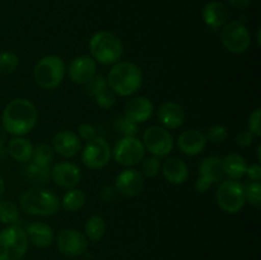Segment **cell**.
I'll use <instances>...</instances> for the list:
<instances>
[{
  "instance_id": "obj_1",
  "label": "cell",
  "mask_w": 261,
  "mask_h": 260,
  "mask_svg": "<svg viewBox=\"0 0 261 260\" xmlns=\"http://www.w3.org/2000/svg\"><path fill=\"white\" fill-rule=\"evenodd\" d=\"M37 119V109L30 99L15 98L5 106L2 116V125L7 134L23 137L35 129Z\"/></svg>"
},
{
  "instance_id": "obj_2",
  "label": "cell",
  "mask_w": 261,
  "mask_h": 260,
  "mask_svg": "<svg viewBox=\"0 0 261 260\" xmlns=\"http://www.w3.org/2000/svg\"><path fill=\"white\" fill-rule=\"evenodd\" d=\"M143 73L137 64L132 61H117L107 76V86L114 93L127 97L142 87Z\"/></svg>"
},
{
  "instance_id": "obj_3",
  "label": "cell",
  "mask_w": 261,
  "mask_h": 260,
  "mask_svg": "<svg viewBox=\"0 0 261 260\" xmlns=\"http://www.w3.org/2000/svg\"><path fill=\"white\" fill-rule=\"evenodd\" d=\"M89 51L94 61H98L103 65H112L121 59L124 45L115 33L99 31L89 40Z\"/></svg>"
},
{
  "instance_id": "obj_4",
  "label": "cell",
  "mask_w": 261,
  "mask_h": 260,
  "mask_svg": "<svg viewBox=\"0 0 261 260\" xmlns=\"http://www.w3.org/2000/svg\"><path fill=\"white\" fill-rule=\"evenodd\" d=\"M20 208L32 216L51 217L58 213L60 201L58 196L45 189H31L20 196Z\"/></svg>"
},
{
  "instance_id": "obj_5",
  "label": "cell",
  "mask_w": 261,
  "mask_h": 260,
  "mask_svg": "<svg viewBox=\"0 0 261 260\" xmlns=\"http://www.w3.org/2000/svg\"><path fill=\"white\" fill-rule=\"evenodd\" d=\"M66 68L60 56L47 55L38 60L33 69V78L42 89L58 88L64 81Z\"/></svg>"
},
{
  "instance_id": "obj_6",
  "label": "cell",
  "mask_w": 261,
  "mask_h": 260,
  "mask_svg": "<svg viewBox=\"0 0 261 260\" xmlns=\"http://www.w3.org/2000/svg\"><path fill=\"white\" fill-rule=\"evenodd\" d=\"M27 233L19 224H12L0 231V260H20L28 250Z\"/></svg>"
},
{
  "instance_id": "obj_7",
  "label": "cell",
  "mask_w": 261,
  "mask_h": 260,
  "mask_svg": "<svg viewBox=\"0 0 261 260\" xmlns=\"http://www.w3.org/2000/svg\"><path fill=\"white\" fill-rule=\"evenodd\" d=\"M217 204L223 209L226 213H239L244 208L246 199H245L244 185L237 180H224L219 184L216 193Z\"/></svg>"
},
{
  "instance_id": "obj_8",
  "label": "cell",
  "mask_w": 261,
  "mask_h": 260,
  "mask_svg": "<svg viewBox=\"0 0 261 260\" xmlns=\"http://www.w3.org/2000/svg\"><path fill=\"white\" fill-rule=\"evenodd\" d=\"M221 41L227 51L239 55L249 50L251 37L244 23L240 20H232V22H227L222 27Z\"/></svg>"
},
{
  "instance_id": "obj_9",
  "label": "cell",
  "mask_w": 261,
  "mask_h": 260,
  "mask_svg": "<svg viewBox=\"0 0 261 260\" xmlns=\"http://www.w3.org/2000/svg\"><path fill=\"white\" fill-rule=\"evenodd\" d=\"M143 145L145 150L155 157H166L173 149V137L163 126H150L143 134Z\"/></svg>"
},
{
  "instance_id": "obj_10",
  "label": "cell",
  "mask_w": 261,
  "mask_h": 260,
  "mask_svg": "<svg viewBox=\"0 0 261 260\" xmlns=\"http://www.w3.org/2000/svg\"><path fill=\"white\" fill-rule=\"evenodd\" d=\"M115 161L121 166H134L143 161L145 148L142 140L135 137H122L112 150Z\"/></svg>"
},
{
  "instance_id": "obj_11",
  "label": "cell",
  "mask_w": 261,
  "mask_h": 260,
  "mask_svg": "<svg viewBox=\"0 0 261 260\" xmlns=\"http://www.w3.org/2000/svg\"><path fill=\"white\" fill-rule=\"evenodd\" d=\"M112 150L110 144L102 137H96L91 142H87L82 152V161L91 170L103 168L111 160Z\"/></svg>"
},
{
  "instance_id": "obj_12",
  "label": "cell",
  "mask_w": 261,
  "mask_h": 260,
  "mask_svg": "<svg viewBox=\"0 0 261 260\" xmlns=\"http://www.w3.org/2000/svg\"><path fill=\"white\" fill-rule=\"evenodd\" d=\"M59 251L68 257L81 256L88 247V240L82 232L74 228H63L56 237Z\"/></svg>"
},
{
  "instance_id": "obj_13",
  "label": "cell",
  "mask_w": 261,
  "mask_h": 260,
  "mask_svg": "<svg viewBox=\"0 0 261 260\" xmlns=\"http://www.w3.org/2000/svg\"><path fill=\"white\" fill-rule=\"evenodd\" d=\"M97 74V61L92 56L82 55L74 59L68 68V75L75 84L86 86Z\"/></svg>"
},
{
  "instance_id": "obj_14",
  "label": "cell",
  "mask_w": 261,
  "mask_h": 260,
  "mask_svg": "<svg viewBox=\"0 0 261 260\" xmlns=\"http://www.w3.org/2000/svg\"><path fill=\"white\" fill-rule=\"evenodd\" d=\"M51 178L58 186L74 189L82 180V171L71 162H58L51 168Z\"/></svg>"
},
{
  "instance_id": "obj_15",
  "label": "cell",
  "mask_w": 261,
  "mask_h": 260,
  "mask_svg": "<svg viewBox=\"0 0 261 260\" xmlns=\"http://www.w3.org/2000/svg\"><path fill=\"white\" fill-rule=\"evenodd\" d=\"M115 188L121 195L135 196L142 193L143 188H144V177L138 170L127 168L117 175Z\"/></svg>"
},
{
  "instance_id": "obj_16",
  "label": "cell",
  "mask_w": 261,
  "mask_h": 260,
  "mask_svg": "<svg viewBox=\"0 0 261 260\" xmlns=\"http://www.w3.org/2000/svg\"><path fill=\"white\" fill-rule=\"evenodd\" d=\"M53 149L65 158L75 157L82 149L81 139L70 130H61L53 138Z\"/></svg>"
},
{
  "instance_id": "obj_17",
  "label": "cell",
  "mask_w": 261,
  "mask_h": 260,
  "mask_svg": "<svg viewBox=\"0 0 261 260\" xmlns=\"http://www.w3.org/2000/svg\"><path fill=\"white\" fill-rule=\"evenodd\" d=\"M206 137L201 132L195 129L185 130L177 139V147L184 154L196 155L200 154L206 147Z\"/></svg>"
},
{
  "instance_id": "obj_18",
  "label": "cell",
  "mask_w": 261,
  "mask_h": 260,
  "mask_svg": "<svg viewBox=\"0 0 261 260\" xmlns=\"http://www.w3.org/2000/svg\"><path fill=\"white\" fill-rule=\"evenodd\" d=\"M158 120L165 129H178L185 121V112L180 103L167 101L158 110Z\"/></svg>"
},
{
  "instance_id": "obj_19",
  "label": "cell",
  "mask_w": 261,
  "mask_h": 260,
  "mask_svg": "<svg viewBox=\"0 0 261 260\" xmlns=\"http://www.w3.org/2000/svg\"><path fill=\"white\" fill-rule=\"evenodd\" d=\"M153 110H154V106H153L152 101L147 97L139 96L126 102L124 115L132 119L133 121L137 122V124H140V122H145L147 120L150 119Z\"/></svg>"
},
{
  "instance_id": "obj_20",
  "label": "cell",
  "mask_w": 261,
  "mask_h": 260,
  "mask_svg": "<svg viewBox=\"0 0 261 260\" xmlns=\"http://www.w3.org/2000/svg\"><path fill=\"white\" fill-rule=\"evenodd\" d=\"M166 180L172 185H182L189 178V167L182 160L177 157H168L161 165Z\"/></svg>"
},
{
  "instance_id": "obj_21",
  "label": "cell",
  "mask_w": 261,
  "mask_h": 260,
  "mask_svg": "<svg viewBox=\"0 0 261 260\" xmlns=\"http://www.w3.org/2000/svg\"><path fill=\"white\" fill-rule=\"evenodd\" d=\"M229 13L226 5L221 2H211L204 7L203 19L208 27L219 30L228 22Z\"/></svg>"
},
{
  "instance_id": "obj_22",
  "label": "cell",
  "mask_w": 261,
  "mask_h": 260,
  "mask_svg": "<svg viewBox=\"0 0 261 260\" xmlns=\"http://www.w3.org/2000/svg\"><path fill=\"white\" fill-rule=\"evenodd\" d=\"M25 233H27L28 241L32 242L35 246L41 247V249L50 246L55 239L53 228L43 222L31 223L25 229Z\"/></svg>"
},
{
  "instance_id": "obj_23",
  "label": "cell",
  "mask_w": 261,
  "mask_h": 260,
  "mask_svg": "<svg viewBox=\"0 0 261 260\" xmlns=\"http://www.w3.org/2000/svg\"><path fill=\"white\" fill-rule=\"evenodd\" d=\"M199 176L208 180L212 185L221 183L224 177L221 158L216 157V155L204 158L200 165H199Z\"/></svg>"
},
{
  "instance_id": "obj_24",
  "label": "cell",
  "mask_w": 261,
  "mask_h": 260,
  "mask_svg": "<svg viewBox=\"0 0 261 260\" xmlns=\"http://www.w3.org/2000/svg\"><path fill=\"white\" fill-rule=\"evenodd\" d=\"M224 175L228 176L229 180H240L246 175L247 163L241 154L229 153L222 160Z\"/></svg>"
},
{
  "instance_id": "obj_25",
  "label": "cell",
  "mask_w": 261,
  "mask_h": 260,
  "mask_svg": "<svg viewBox=\"0 0 261 260\" xmlns=\"http://www.w3.org/2000/svg\"><path fill=\"white\" fill-rule=\"evenodd\" d=\"M8 153L18 162H28L32 158L33 145L25 138L14 137L8 143Z\"/></svg>"
},
{
  "instance_id": "obj_26",
  "label": "cell",
  "mask_w": 261,
  "mask_h": 260,
  "mask_svg": "<svg viewBox=\"0 0 261 260\" xmlns=\"http://www.w3.org/2000/svg\"><path fill=\"white\" fill-rule=\"evenodd\" d=\"M84 231H86V237H88V240L94 242L99 241L106 232V221L103 217L94 214L87 219Z\"/></svg>"
},
{
  "instance_id": "obj_27",
  "label": "cell",
  "mask_w": 261,
  "mask_h": 260,
  "mask_svg": "<svg viewBox=\"0 0 261 260\" xmlns=\"http://www.w3.org/2000/svg\"><path fill=\"white\" fill-rule=\"evenodd\" d=\"M86 200L87 196L83 191L79 190V189H70V190L64 194L61 204H63L64 209H66V211L78 212L79 209L83 208Z\"/></svg>"
},
{
  "instance_id": "obj_28",
  "label": "cell",
  "mask_w": 261,
  "mask_h": 260,
  "mask_svg": "<svg viewBox=\"0 0 261 260\" xmlns=\"http://www.w3.org/2000/svg\"><path fill=\"white\" fill-rule=\"evenodd\" d=\"M20 221L19 211L17 205L9 200H0V223L8 224H18Z\"/></svg>"
},
{
  "instance_id": "obj_29",
  "label": "cell",
  "mask_w": 261,
  "mask_h": 260,
  "mask_svg": "<svg viewBox=\"0 0 261 260\" xmlns=\"http://www.w3.org/2000/svg\"><path fill=\"white\" fill-rule=\"evenodd\" d=\"M24 171L32 183L47 184L51 178V168L48 166H40L32 162L24 168Z\"/></svg>"
},
{
  "instance_id": "obj_30",
  "label": "cell",
  "mask_w": 261,
  "mask_h": 260,
  "mask_svg": "<svg viewBox=\"0 0 261 260\" xmlns=\"http://www.w3.org/2000/svg\"><path fill=\"white\" fill-rule=\"evenodd\" d=\"M33 163L40 166H50L51 162L54 161V149L50 144H42L37 145L36 148H33L32 158Z\"/></svg>"
},
{
  "instance_id": "obj_31",
  "label": "cell",
  "mask_w": 261,
  "mask_h": 260,
  "mask_svg": "<svg viewBox=\"0 0 261 260\" xmlns=\"http://www.w3.org/2000/svg\"><path fill=\"white\" fill-rule=\"evenodd\" d=\"M114 127L122 137H135L138 130H139V124H137L132 119L122 115V116H119L115 119Z\"/></svg>"
},
{
  "instance_id": "obj_32",
  "label": "cell",
  "mask_w": 261,
  "mask_h": 260,
  "mask_svg": "<svg viewBox=\"0 0 261 260\" xmlns=\"http://www.w3.org/2000/svg\"><path fill=\"white\" fill-rule=\"evenodd\" d=\"M19 65V58L10 51L0 53V76L14 73Z\"/></svg>"
},
{
  "instance_id": "obj_33",
  "label": "cell",
  "mask_w": 261,
  "mask_h": 260,
  "mask_svg": "<svg viewBox=\"0 0 261 260\" xmlns=\"http://www.w3.org/2000/svg\"><path fill=\"white\" fill-rule=\"evenodd\" d=\"M245 190V199L249 201L251 205L260 206L261 204V185L259 181H251L244 186Z\"/></svg>"
},
{
  "instance_id": "obj_34",
  "label": "cell",
  "mask_w": 261,
  "mask_h": 260,
  "mask_svg": "<svg viewBox=\"0 0 261 260\" xmlns=\"http://www.w3.org/2000/svg\"><path fill=\"white\" fill-rule=\"evenodd\" d=\"M105 89H107V79L105 78L101 74H96L88 83L86 84V91L87 93L91 94V96L96 97L97 94L103 92Z\"/></svg>"
},
{
  "instance_id": "obj_35",
  "label": "cell",
  "mask_w": 261,
  "mask_h": 260,
  "mask_svg": "<svg viewBox=\"0 0 261 260\" xmlns=\"http://www.w3.org/2000/svg\"><path fill=\"white\" fill-rule=\"evenodd\" d=\"M205 137L206 140L212 143H223L228 137V132L223 125H213L208 129Z\"/></svg>"
},
{
  "instance_id": "obj_36",
  "label": "cell",
  "mask_w": 261,
  "mask_h": 260,
  "mask_svg": "<svg viewBox=\"0 0 261 260\" xmlns=\"http://www.w3.org/2000/svg\"><path fill=\"white\" fill-rule=\"evenodd\" d=\"M142 170H143V173H144L147 177H155V176L160 173V170H161L160 158L155 157V155H152V157L149 158H145L144 162H143Z\"/></svg>"
},
{
  "instance_id": "obj_37",
  "label": "cell",
  "mask_w": 261,
  "mask_h": 260,
  "mask_svg": "<svg viewBox=\"0 0 261 260\" xmlns=\"http://www.w3.org/2000/svg\"><path fill=\"white\" fill-rule=\"evenodd\" d=\"M94 99H96V103L102 109H111L116 103V96L114 92L109 91V89H105L103 92L97 94Z\"/></svg>"
},
{
  "instance_id": "obj_38",
  "label": "cell",
  "mask_w": 261,
  "mask_h": 260,
  "mask_svg": "<svg viewBox=\"0 0 261 260\" xmlns=\"http://www.w3.org/2000/svg\"><path fill=\"white\" fill-rule=\"evenodd\" d=\"M255 137L261 135V110L257 107L251 112L249 117V129Z\"/></svg>"
},
{
  "instance_id": "obj_39",
  "label": "cell",
  "mask_w": 261,
  "mask_h": 260,
  "mask_svg": "<svg viewBox=\"0 0 261 260\" xmlns=\"http://www.w3.org/2000/svg\"><path fill=\"white\" fill-rule=\"evenodd\" d=\"M78 133L79 137L83 140H86V142H91V140H93L94 138L97 137L96 127L91 124H87V122H84V124H82L81 126H79Z\"/></svg>"
},
{
  "instance_id": "obj_40",
  "label": "cell",
  "mask_w": 261,
  "mask_h": 260,
  "mask_svg": "<svg viewBox=\"0 0 261 260\" xmlns=\"http://www.w3.org/2000/svg\"><path fill=\"white\" fill-rule=\"evenodd\" d=\"M255 135L252 134L250 130H244V132H240L239 134L236 135V143L240 145V147L247 148L254 143Z\"/></svg>"
},
{
  "instance_id": "obj_41",
  "label": "cell",
  "mask_w": 261,
  "mask_h": 260,
  "mask_svg": "<svg viewBox=\"0 0 261 260\" xmlns=\"http://www.w3.org/2000/svg\"><path fill=\"white\" fill-rule=\"evenodd\" d=\"M246 175L251 178L252 181H260L261 178V166L259 163H254L251 166H247Z\"/></svg>"
},
{
  "instance_id": "obj_42",
  "label": "cell",
  "mask_w": 261,
  "mask_h": 260,
  "mask_svg": "<svg viewBox=\"0 0 261 260\" xmlns=\"http://www.w3.org/2000/svg\"><path fill=\"white\" fill-rule=\"evenodd\" d=\"M212 186V184L209 183L208 180H205L204 177H201V176H199L198 180L195 181V190L198 191V193H205V191L209 190V188Z\"/></svg>"
},
{
  "instance_id": "obj_43",
  "label": "cell",
  "mask_w": 261,
  "mask_h": 260,
  "mask_svg": "<svg viewBox=\"0 0 261 260\" xmlns=\"http://www.w3.org/2000/svg\"><path fill=\"white\" fill-rule=\"evenodd\" d=\"M101 198L103 199L105 201H107V203H109V201H111L112 199L115 198V189L112 188V186L106 185L101 190Z\"/></svg>"
},
{
  "instance_id": "obj_44",
  "label": "cell",
  "mask_w": 261,
  "mask_h": 260,
  "mask_svg": "<svg viewBox=\"0 0 261 260\" xmlns=\"http://www.w3.org/2000/svg\"><path fill=\"white\" fill-rule=\"evenodd\" d=\"M228 3L236 9H246L250 5V0H228Z\"/></svg>"
},
{
  "instance_id": "obj_45",
  "label": "cell",
  "mask_w": 261,
  "mask_h": 260,
  "mask_svg": "<svg viewBox=\"0 0 261 260\" xmlns=\"http://www.w3.org/2000/svg\"><path fill=\"white\" fill-rule=\"evenodd\" d=\"M5 142H7V132L4 130L3 125L0 124V148L4 145Z\"/></svg>"
},
{
  "instance_id": "obj_46",
  "label": "cell",
  "mask_w": 261,
  "mask_h": 260,
  "mask_svg": "<svg viewBox=\"0 0 261 260\" xmlns=\"http://www.w3.org/2000/svg\"><path fill=\"white\" fill-rule=\"evenodd\" d=\"M4 190H5V183H4V178L2 177V175H0V196L4 194Z\"/></svg>"
},
{
  "instance_id": "obj_47",
  "label": "cell",
  "mask_w": 261,
  "mask_h": 260,
  "mask_svg": "<svg viewBox=\"0 0 261 260\" xmlns=\"http://www.w3.org/2000/svg\"><path fill=\"white\" fill-rule=\"evenodd\" d=\"M256 153H257V161H261V145L259 144L257 145V149H256Z\"/></svg>"
}]
</instances>
